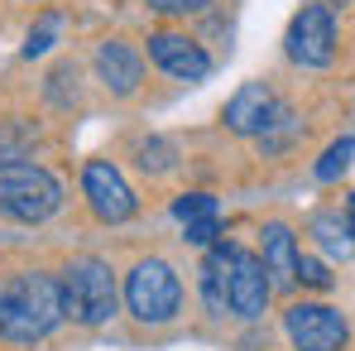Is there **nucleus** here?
I'll return each mask as SVG.
<instances>
[{"label":"nucleus","instance_id":"nucleus-6","mask_svg":"<svg viewBox=\"0 0 355 351\" xmlns=\"http://www.w3.org/2000/svg\"><path fill=\"white\" fill-rule=\"evenodd\" d=\"M288 58L302 67H327L336 54V24H331V10L327 5H302L288 24V39H284Z\"/></svg>","mask_w":355,"mask_h":351},{"label":"nucleus","instance_id":"nucleus-12","mask_svg":"<svg viewBox=\"0 0 355 351\" xmlns=\"http://www.w3.org/2000/svg\"><path fill=\"white\" fill-rule=\"evenodd\" d=\"M236 255H240V245L221 240V245H207V260H202V298H207V308L216 318L231 308V270H236Z\"/></svg>","mask_w":355,"mask_h":351},{"label":"nucleus","instance_id":"nucleus-9","mask_svg":"<svg viewBox=\"0 0 355 351\" xmlns=\"http://www.w3.org/2000/svg\"><path fill=\"white\" fill-rule=\"evenodd\" d=\"M269 293H274V284H269L264 260L250 255V250H240L236 270H231V313L236 318H259L269 308Z\"/></svg>","mask_w":355,"mask_h":351},{"label":"nucleus","instance_id":"nucleus-4","mask_svg":"<svg viewBox=\"0 0 355 351\" xmlns=\"http://www.w3.org/2000/svg\"><path fill=\"white\" fill-rule=\"evenodd\" d=\"M125 303H130V313L139 323L164 327V323H173L178 308H182V284H178V275L164 260H139L130 270V279H125Z\"/></svg>","mask_w":355,"mask_h":351},{"label":"nucleus","instance_id":"nucleus-24","mask_svg":"<svg viewBox=\"0 0 355 351\" xmlns=\"http://www.w3.org/2000/svg\"><path fill=\"white\" fill-rule=\"evenodd\" d=\"M346 227H351V236H355V197H351V217H346Z\"/></svg>","mask_w":355,"mask_h":351},{"label":"nucleus","instance_id":"nucleus-10","mask_svg":"<svg viewBox=\"0 0 355 351\" xmlns=\"http://www.w3.org/2000/svg\"><path fill=\"white\" fill-rule=\"evenodd\" d=\"M279 106H284V101H279L264 82H245L236 97L226 101V125H231L236 135H254V140H259V135H264V125L274 120Z\"/></svg>","mask_w":355,"mask_h":351},{"label":"nucleus","instance_id":"nucleus-13","mask_svg":"<svg viewBox=\"0 0 355 351\" xmlns=\"http://www.w3.org/2000/svg\"><path fill=\"white\" fill-rule=\"evenodd\" d=\"M259 260H264L274 289L297 284V236L288 231L284 222H269V227H264V250H259Z\"/></svg>","mask_w":355,"mask_h":351},{"label":"nucleus","instance_id":"nucleus-17","mask_svg":"<svg viewBox=\"0 0 355 351\" xmlns=\"http://www.w3.org/2000/svg\"><path fill=\"white\" fill-rule=\"evenodd\" d=\"M351 154H355V140H351V135H341L336 145H327V154L317 159V178H322V183H331V178L351 164Z\"/></svg>","mask_w":355,"mask_h":351},{"label":"nucleus","instance_id":"nucleus-23","mask_svg":"<svg viewBox=\"0 0 355 351\" xmlns=\"http://www.w3.org/2000/svg\"><path fill=\"white\" fill-rule=\"evenodd\" d=\"M154 10H164V15H192V10H202V5H211V0H149Z\"/></svg>","mask_w":355,"mask_h":351},{"label":"nucleus","instance_id":"nucleus-21","mask_svg":"<svg viewBox=\"0 0 355 351\" xmlns=\"http://www.w3.org/2000/svg\"><path fill=\"white\" fill-rule=\"evenodd\" d=\"M24 140H29V125H10V130L0 135V159H5V164H15V159H19V145H24Z\"/></svg>","mask_w":355,"mask_h":351},{"label":"nucleus","instance_id":"nucleus-11","mask_svg":"<svg viewBox=\"0 0 355 351\" xmlns=\"http://www.w3.org/2000/svg\"><path fill=\"white\" fill-rule=\"evenodd\" d=\"M96 72H101V82H106L116 97H130V92L139 87V77H144V58H139L130 44L106 39V44L96 49Z\"/></svg>","mask_w":355,"mask_h":351},{"label":"nucleus","instance_id":"nucleus-22","mask_svg":"<svg viewBox=\"0 0 355 351\" xmlns=\"http://www.w3.org/2000/svg\"><path fill=\"white\" fill-rule=\"evenodd\" d=\"M216 236H221V217H207V222H192L187 227V240L192 245H211Z\"/></svg>","mask_w":355,"mask_h":351},{"label":"nucleus","instance_id":"nucleus-14","mask_svg":"<svg viewBox=\"0 0 355 351\" xmlns=\"http://www.w3.org/2000/svg\"><path fill=\"white\" fill-rule=\"evenodd\" d=\"M297 135H302V125L293 120V111H288V106H279V111H274V120L264 125V135H259V145H264V154H284V149L293 145Z\"/></svg>","mask_w":355,"mask_h":351},{"label":"nucleus","instance_id":"nucleus-8","mask_svg":"<svg viewBox=\"0 0 355 351\" xmlns=\"http://www.w3.org/2000/svg\"><path fill=\"white\" fill-rule=\"evenodd\" d=\"M149 58L159 63L168 77H178V82H202V77L211 72L207 49H202V44H192L187 34H173V29L149 34Z\"/></svg>","mask_w":355,"mask_h":351},{"label":"nucleus","instance_id":"nucleus-19","mask_svg":"<svg viewBox=\"0 0 355 351\" xmlns=\"http://www.w3.org/2000/svg\"><path fill=\"white\" fill-rule=\"evenodd\" d=\"M312 231L327 240V250H346V245H351V240H346L351 227H346V222H336V217H317V222H312Z\"/></svg>","mask_w":355,"mask_h":351},{"label":"nucleus","instance_id":"nucleus-16","mask_svg":"<svg viewBox=\"0 0 355 351\" xmlns=\"http://www.w3.org/2000/svg\"><path fill=\"white\" fill-rule=\"evenodd\" d=\"M58 29H62L58 15H44V19L29 29V39H24V58H44V54L58 44Z\"/></svg>","mask_w":355,"mask_h":351},{"label":"nucleus","instance_id":"nucleus-18","mask_svg":"<svg viewBox=\"0 0 355 351\" xmlns=\"http://www.w3.org/2000/svg\"><path fill=\"white\" fill-rule=\"evenodd\" d=\"M297 279L307 289H331V275H327V265L317 255H297Z\"/></svg>","mask_w":355,"mask_h":351},{"label":"nucleus","instance_id":"nucleus-5","mask_svg":"<svg viewBox=\"0 0 355 351\" xmlns=\"http://www.w3.org/2000/svg\"><path fill=\"white\" fill-rule=\"evenodd\" d=\"M284 327H288V342L297 351H341L351 337L346 318L327 303H293L284 313Z\"/></svg>","mask_w":355,"mask_h":351},{"label":"nucleus","instance_id":"nucleus-1","mask_svg":"<svg viewBox=\"0 0 355 351\" xmlns=\"http://www.w3.org/2000/svg\"><path fill=\"white\" fill-rule=\"evenodd\" d=\"M62 318V279L53 275H39V270H24L15 279L0 284V337L5 342H44Z\"/></svg>","mask_w":355,"mask_h":351},{"label":"nucleus","instance_id":"nucleus-15","mask_svg":"<svg viewBox=\"0 0 355 351\" xmlns=\"http://www.w3.org/2000/svg\"><path fill=\"white\" fill-rule=\"evenodd\" d=\"M173 217L182 227H192V222H207V217H221V212H216V197L211 193H182L173 202Z\"/></svg>","mask_w":355,"mask_h":351},{"label":"nucleus","instance_id":"nucleus-2","mask_svg":"<svg viewBox=\"0 0 355 351\" xmlns=\"http://www.w3.org/2000/svg\"><path fill=\"white\" fill-rule=\"evenodd\" d=\"M62 207V183L39 164H0V217L10 222H49Z\"/></svg>","mask_w":355,"mask_h":351},{"label":"nucleus","instance_id":"nucleus-3","mask_svg":"<svg viewBox=\"0 0 355 351\" xmlns=\"http://www.w3.org/2000/svg\"><path fill=\"white\" fill-rule=\"evenodd\" d=\"M62 313L82 327H101L116 313V275L106 260L82 255L62 270Z\"/></svg>","mask_w":355,"mask_h":351},{"label":"nucleus","instance_id":"nucleus-20","mask_svg":"<svg viewBox=\"0 0 355 351\" xmlns=\"http://www.w3.org/2000/svg\"><path fill=\"white\" fill-rule=\"evenodd\" d=\"M164 154H168V145H164V140H149V145H139V164H144V169H154V174H164V169L173 164V159H164Z\"/></svg>","mask_w":355,"mask_h":351},{"label":"nucleus","instance_id":"nucleus-7","mask_svg":"<svg viewBox=\"0 0 355 351\" xmlns=\"http://www.w3.org/2000/svg\"><path fill=\"white\" fill-rule=\"evenodd\" d=\"M82 193H87V202H92V212L101 222H130L135 217V193L120 178V169L106 164V159H92L82 169Z\"/></svg>","mask_w":355,"mask_h":351}]
</instances>
